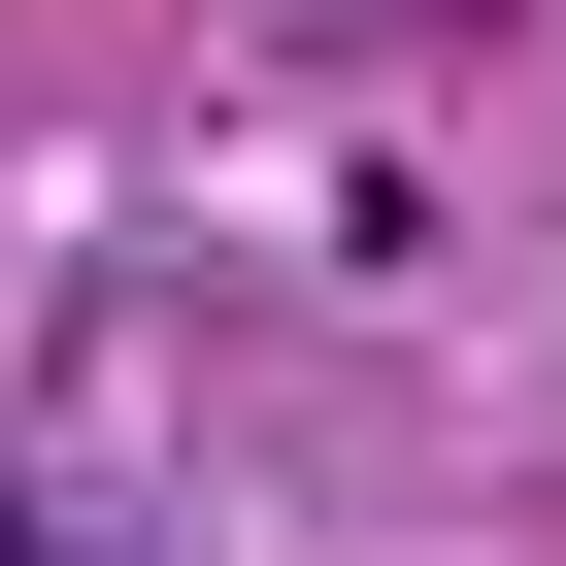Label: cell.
<instances>
[{
	"instance_id": "1",
	"label": "cell",
	"mask_w": 566,
	"mask_h": 566,
	"mask_svg": "<svg viewBox=\"0 0 566 566\" xmlns=\"http://www.w3.org/2000/svg\"><path fill=\"white\" fill-rule=\"evenodd\" d=\"M0 566H134V533H101V500H67V467H0Z\"/></svg>"
}]
</instances>
